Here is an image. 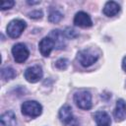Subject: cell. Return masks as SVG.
Here are the masks:
<instances>
[{
	"label": "cell",
	"mask_w": 126,
	"mask_h": 126,
	"mask_svg": "<svg viewBox=\"0 0 126 126\" xmlns=\"http://www.w3.org/2000/svg\"><path fill=\"white\" fill-rule=\"evenodd\" d=\"M62 19H63V14L61 12H59L58 10L51 11L50 14H49V16H48V21L50 23H53V24L59 23Z\"/></svg>",
	"instance_id": "16"
},
{
	"label": "cell",
	"mask_w": 126,
	"mask_h": 126,
	"mask_svg": "<svg viewBox=\"0 0 126 126\" xmlns=\"http://www.w3.org/2000/svg\"><path fill=\"white\" fill-rule=\"evenodd\" d=\"M12 54L17 63H23L28 59L30 55V51L26 46V44L19 42L12 47Z\"/></svg>",
	"instance_id": "6"
},
{
	"label": "cell",
	"mask_w": 126,
	"mask_h": 126,
	"mask_svg": "<svg viewBox=\"0 0 126 126\" xmlns=\"http://www.w3.org/2000/svg\"><path fill=\"white\" fill-rule=\"evenodd\" d=\"M122 69L126 72V56L123 58V60H122Z\"/></svg>",
	"instance_id": "21"
},
{
	"label": "cell",
	"mask_w": 126,
	"mask_h": 126,
	"mask_svg": "<svg viewBox=\"0 0 126 126\" xmlns=\"http://www.w3.org/2000/svg\"><path fill=\"white\" fill-rule=\"evenodd\" d=\"M16 77V71L12 67H4L1 70V78L5 81H10Z\"/></svg>",
	"instance_id": "15"
},
{
	"label": "cell",
	"mask_w": 126,
	"mask_h": 126,
	"mask_svg": "<svg viewBox=\"0 0 126 126\" xmlns=\"http://www.w3.org/2000/svg\"><path fill=\"white\" fill-rule=\"evenodd\" d=\"M54 42L56 49H64L66 46V34L60 30H53L48 35Z\"/></svg>",
	"instance_id": "8"
},
{
	"label": "cell",
	"mask_w": 126,
	"mask_h": 126,
	"mask_svg": "<svg viewBox=\"0 0 126 126\" xmlns=\"http://www.w3.org/2000/svg\"><path fill=\"white\" fill-rule=\"evenodd\" d=\"M59 118H60V121L65 126H80L79 120L77 119V117L73 115L72 108L68 104H65L60 108Z\"/></svg>",
	"instance_id": "2"
},
{
	"label": "cell",
	"mask_w": 126,
	"mask_h": 126,
	"mask_svg": "<svg viewBox=\"0 0 126 126\" xmlns=\"http://www.w3.org/2000/svg\"><path fill=\"white\" fill-rule=\"evenodd\" d=\"M39 1H28V4L30 5H35V4H39Z\"/></svg>",
	"instance_id": "22"
},
{
	"label": "cell",
	"mask_w": 126,
	"mask_h": 126,
	"mask_svg": "<svg viewBox=\"0 0 126 126\" xmlns=\"http://www.w3.org/2000/svg\"><path fill=\"white\" fill-rule=\"evenodd\" d=\"M55 66L59 70H65L69 66V60L67 58H59L55 62Z\"/></svg>",
	"instance_id": "17"
},
{
	"label": "cell",
	"mask_w": 126,
	"mask_h": 126,
	"mask_svg": "<svg viewBox=\"0 0 126 126\" xmlns=\"http://www.w3.org/2000/svg\"><path fill=\"white\" fill-rule=\"evenodd\" d=\"M120 11V6L118 5V3L114 2V1H108L105 3L104 7H103V14L107 17H113L115 15H117Z\"/></svg>",
	"instance_id": "13"
},
{
	"label": "cell",
	"mask_w": 126,
	"mask_h": 126,
	"mask_svg": "<svg viewBox=\"0 0 126 126\" xmlns=\"http://www.w3.org/2000/svg\"><path fill=\"white\" fill-rule=\"evenodd\" d=\"M99 55L92 49H83L78 53V60L83 67H90L95 63Z\"/></svg>",
	"instance_id": "5"
},
{
	"label": "cell",
	"mask_w": 126,
	"mask_h": 126,
	"mask_svg": "<svg viewBox=\"0 0 126 126\" xmlns=\"http://www.w3.org/2000/svg\"><path fill=\"white\" fill-rule=\"evenodd\" d=\"M97 126H99V125H97Z\"/></svg>",
	"instance_id": "23"
},
{
	"label": "cell",
	"mask_w": 126,
	"mask_h": 126,
	"mask_svg": "<svg viewBox=\"0 0 126 126\" xmlns=\"http://www.w3.org/2000/svg\"><path fill=\"white\" fill-rule=\"evenodd\" d=\"M22 113L26 116L30 117H37L41 114L42 112V106L39 102L35 100H27L25 101L22 106Z\"/></svg>",
	"instance_id": "3"
},
{
	"label": "cell",
	"mask_w": 126,
	"mask_h": 126,
	"mask_svg": "<svg viewBox=\"0 0 126 126\" xmlns=\"http://www.w3.org/2000/svg\"><path fill=\"white\" fill-rule=\"evenodd\" d=\"M27 24L24 20L15 19L11 21L7 26V33L12 38H18L26 29Z\"/></svg>",
	"instance_id": "4"
},
{
	"label": "cell",
	"mask_w": 126,
	"mask_h": 126,
	"mask_svg": "<svg viewBox=\"0 0 126 126\" xmlns=\"http://www.w3.org/2000/svg\"><path fill=\"white\" fill-rule=\"evenodd\" d=\"M42 16H43V13L40 10H34L29 13V17H31L32 19H40Z\"/></svg>",
	"instance_id": "19"
},
{
	"label": "cell",
	"mask_w": 126,
	"mask_h": 126,
	"mask_svg": "<svg viewBox=\"0 0 126 126\" xmlns=\"http://www.w3.org/2000/svg\"><path fill=\"white\" fill-rule=\"evenodd\" d=\"M74 101L79 108L84 110H89L93 106L92 94L87 90H81L79 92H76L74 94Z\"/></svg>",
	"instance_id": "1"
},
{
	"label": "cell",
	"mask_w": 126,
	"mask_h": 126,
	"mask_svg": "<svg viewBox=\"0 0 126 126\" xmlns=\"http://www.w3.org/2000/svg\"><path fill=\"white\" fill-rule=\"evenodd\" d=\"M42 75H43L42 68L39 65L31 66V67L27 68L25 73H24L25 79L29 83H36V82H38L42 78Z\"/></svg>",
	"instance_id": "7"
},
{
	"label": "cell",
	"mask_w": 126,
	"mask_h": 126,
	"mask_svg": "<svg viewBox=\"0 0 126 126\" xmlns=\"http://www.w3.org/2000/svg\"><path fill=\"white\" fill-rule=\"evenodd\" d=\"M74 25L80 28H90L93 26V21L89 16V14H87L86 12L80 11L76 13L74 17Z\"/></svg>",
	"instance_id": "9"
},
{
	"label": "cell",
	"mask_w": 126,
	"mask_h": 126,
	"mask_svg": "<svg viewBox=\"0 0 126 126\" xmlns=\"http://www.w3.org/2000/svg\"><path fill=\"white\" fill-rule=\"evenodd\" d=\"M0 121H1L2 126H16V124H17L16 115L11 110H8L1 115Z\"/></svg>",
	"instance_id": "14"
},
{
	"label": "cell",
	"mask_w": 126,
	"mask_h": 126,
	"mask_svg": "<svg viewBox=\"0 0 126 126\" xmlns=\"http://www.w3.org/2000/svg\"><path fill=\"white\" fill-rule=\"evenodd\" d=\"M113 116L117 122H121L126 118V102L124 99L119 98L116 101V106L113 112Z\"/></svg>",
	"instance_id": "11"
},
{
	"label": "cell",
	"mask_w": 126,
	"mask_h": 126,
	"mask_svg": "<svg viewBox=\"0 0 126 126\" xmlns=\"http://www.w3.org/2000/svg\"><path fill=\"white\" fill-rule=\"evenodd\" d=\"M65 34H66V36H67V37H71V38L76 37V36L78 35V34L75 32V31H74V30H70V29H68V32H66Z\"/></svg>",
	"instance_id": "20"
},
{
	"label": "cell",
	"mask_w": 126,
	"mask_h": 126,
	"mask_svg": "<svg viewBox=\"0 0 126 126\" xmlns=\"http://www.w3.org/2000/svg\"><path fill=\"white\" fill-rule=\"evenodd\" d=\"M94 118L96 124L99 126H110V124H111L110 116L105 111H102V110L96 111L94 115Z\"/></svg>",
	"instance_id": "12"
},
{
	"label": "cell",
	"mask_w": 126,
	"mask_h": 126,
	"mask_svg": "<svg viewBox=\"0 0 126 126\" xmlns=\"http://www.w3.org/2000/svg\"><path fill=\"white\" fill-rule=\"evenodd\" d=\"M15 5V1L13 0H8V1H3L1 4V10H7V9H11L13 6Z\"/></svg>",
	"instance_id": "18"
},
{
	"label": "cell",
	"mask_w": 126,
	"mask_h": 126,
	"mask_svg": "<svg viewBox=\"0 0 126 126\" xmlns=\"http://www.w3.org/2000/svg\"><path fill=\"white\" fill-rule=\"evenodd\" d=\"M38 48H39V51H40V53H41L42 56L48 57L49 54H50V52L52 51V49L55 48V45H54L53 40L49 36H45V37H43L39 41Z\"/></svg>",
	"instance_id": "10"
}]
</instances>
